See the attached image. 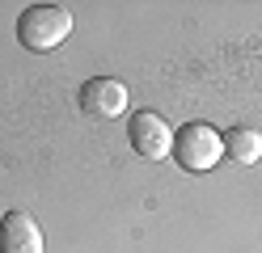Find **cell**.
Returning a JSON list of instances; mask_svg holds the SVG:
<instances>
[{
  "label": "cell",
  "mask_w": 262,
  "mask_h": 253,
  "mask_svg": "<svg viewBox=\"0 0 262 253\" xmlns=\"http://www.w3.org/2000/svg\"><path fill=\"white\" fill-rule=\"evenodd\" d=\"M224 135V156H233L237 165H258L262 160V135L254 127H228Z\"/></svg>",
  "instance_id": "cell-6"
},
{
  "label": "cell",
  "mask_w": 262,
  "mask_h": 253,
  "mask_svg": "<svg viewBox=\"0 0 262 253\" xmlns=\"http://www.w3.org/2000/svg\"><path fill=\"white\" fill-rule=\"evenodd\" d=\"M127 144L140 152L144 160H165L173 152V131L157 110H136L127 123Z\"/></svg>",
  "instance_id": "cell-3"
},
{
  "label": "cell",
  "mask_w": 262,
  "mask_h": 253,
  "mask_svg": "<svg viewBox=\"0 0 262 253\" xmlns=\"http://www.w3.org/2000/svg\"><path fill=\"white\" fill-rule=\"evenodd\" d=\"M169 156L186 169V173H207L224 156V135L211 123H182L173 131V152Z\"/></svg>",
  "instance_id": "cell-2"
},
{
  "label": "cell",
  "mask_w": 262,
  "mask_h": 253,
  "mask_svg": "<svg viewBox=\"0 0 262 253\" xmlns=\"http://www.w3.org/2000/svg\"><path fill=\"white\" fill-rule=\"evenodd\" d=\"M0 253H42V228L30 211H5V219H0Z\"/></svg>",
  "instance_id": "cell-5"
},
{
  "label": "cell",
  "mask_w": 262,
  "mask_h": 253,
  "mask_svg": "<svg viewBox=\"0 0 262 253\" xmlns=\"http://www.w3.org/2000/svg\"><path fill=\"white\" fill-rule=\"evenodd\" d=\"M80 110L93 118H119L127 110V84L114 76H93L80 84Z\"/></svg>",
  "instance_id": "cell-4"
},
{
  "label": "cell",
  "mask_w": 262,
  "mask_h": 253,
  "mask_svg": "<svg viewBox=\"0 0 262 253\" xmlns=\"http://www.w3.org/2000/svg\"><path fill=\"white\" fill-rule=\"evenodd\" d=\"M72 34V9L63 5H30L17 17V42L26 51H55Z\"/></svg>",
  "instance_id": "cell-1"
}]
</instances>
